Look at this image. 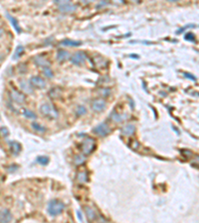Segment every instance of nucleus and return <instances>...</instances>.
I'll use <instances>...</instances> for the list:
<instances>
[{
  "mask_svg": "<svg viewBox=\"0 0 199 223\" xmlns=\"http://www.w3.org/2000/svg\"><path fill=\"white\" fill-rule=\"evenodd\" d=\"M65 209V204H64L61 200L58 199H53L51 200L48 204V213L51 216H57L63 212V210Z\"/></svg>",
  "mask_w": 199,
  "mask_h": 223,
  "instance_id": "obj_1",
  "label": "nucleus"
},
{
  "mask_svg": "<svg viewBox=\"0 0 199 223\" xmlns=\"http://www.w3.org/2000/svg\"><path fill=\"white\" fill-rule=\"evenodd\" d=\"M40 111L44 116L48 117L50 119H56L58 117V110L53 104L44 103L40 106Z\"/></svg>",
  "mask_w": 199,
  "mask_h": 223,
  "instance_id": "obj_2",
  "label": "nucleus"
},
{
  "mask_svg": "<svg viewBox=\"0 0 199 223\" xmlns=\"http://www.w3.org/2000/svg\"><path fill=\"white\" fill-rule=\"evenodd\" d=\"M96 149V140L92 137H87L82 143V151L85 156L92 154Z\"/></svg>",
  "mask_w": 199,
  "mask_h": 223,
  "instance_id": "obj_3",
  "label": "nucleus"
},
{
  "mask_svg": "<svg viewBox=\"0 0 199 223\" xmlns=\"http://www.w3.org/2000/svg\"><path fill=\"white\" fill-rule=\"evenodd\" d=\"M93 132L95 134H97L98 136L106 137L110 133V128L106 122H103V123H101V124H99L98 126H96L95 128H94Z\"/></svg>",
  "mask_w": 199,
  "mask_h": 223,
  "instance_id": "obj_4",
  "label": "nucleus"
},
{
  "mask_svg": "<svg viewBox=\"0 0 199 223\" xmlns=\"http://www.w3.org/2000/svg\"><path fill=\"white\" fill-rule=\"evenodd\" d=\"M86 60H87V56L85 53L82 51L74 53V55L71 57V62L75 66H81V64L85 63Z\"/></svg>",
  "mask_w": 199,
  "mask_h": 223,
  "instance_id": "obj_5",
  "label": "nucleus"
},
{
  "mask_svg": "<svg viewBox=\"0 0 199 223\" xmlns=\"http://www.w3.org/2000/svg\"><path fill=\"white\" fill-rule=\"evenodd\" d=\"M10 97L11 99L18 104H23L26 100V97L24 95V93H22L18 90H16L15 89H12L10 91Z\"/></svg>",
  "mask_w": 199,
  "mask_h": 223,
  "instance_id": "obj_6",
  "label": "nucleus"
},
{
  "mask_svg": "<svg viewBox=\"0 0 199 223\" xmlns=\"http://www.w3.org/2000/svg\"><path fill=\"white\" fill-rule=\"evenodd\" d=\"M105 108H106V101L104 99L97 98L92 101V109L96 112H101Z\"/></svg>",
  "mask_w": 199,
  "mask_h": 223,
  "instance_id": "obj_7",
  "label": "nucleus"
},
{
  "mask_svg": "<svg viewBox=\"0 0 199 223\" xmlns=\"http://www.w3.org/2000/svg\"><path fill=\"white\" fill-rule=\"evenodd\" d=\"M13 216L11 211L7 208L0 209V223H8L12 221Z\"/></svg>",
  "mask_w": 199,
  "mask_h": 223,
  "instance_id": "obj_8",
  "label": "nucleus"
},
{
  "mask_svg": "<svg viewBox=\"0 0 199 223\" xmlns=\"http://www.w3.org/2000/svg\"><path fill=\"white\" fill-rule=\"evenodd\" d=\"M30 84L33 87L38 89H42L46 87V81L40 77H32L30 79Z\"/></svg>",
  "mask_w": 199,
  "mask_h": 223,
  "instance_id": "obj_9",
  "label": "nucleus"
},
{
  "mask_svg": "<svg viewBox=\"0 0 199 223\" xmlns=\"http://www.w3.org/2000/svg\"><path fill=\"white\" fill-rule=\"evenodd\" d=\"M19 86H20L22 91H24L25 93H28V94H30V93L33 92V86L31 85L30 81H28L26 79H20Z\"/></svg>",
  "mask_w": 199,
  "mask_h": 223,
  "instance_id": "obj_10",
  "label": "nucleus"
},
{
  "mask_svg": "<svg viewBox=\"0 0 199 223\" xmlns=\"http://www.w3.org/2000/svg\"><path fill=\"white\" fill-rule=\"evenodd\" d=\"M77 9V6L76 5H73L71 3H68L65 5H62V6H59V11L62 13L65 14H69V13H73Z\"/></svg>",
  "mask_w": 199,
  "mask_h": 223,
  "instance_id": "obj_11",
  "label": "nucleus"
},
{
  "mask_svg": "<svg viewBox=\"0 0 199 223\" xmlns=\"http://www.w3.org/2000/svg\"><path fill=\"white\" fill-rule=\"evenodd\" d=\"M34 63L35 64H37L39 67H42V68H47L50 66V62L47 60L46 58L42 57V56H37L34 58Z\"/></svg>",
  "mask_w": 199,
  "mask_h": 223,
  "instance_id": "obj_12",
  "label": "nucleus"
},
{
  "mask_svg": "<svg viewBox=\"0 0 199 223\" xmlns=\"http://www.w3.org/2000/svg\"><path fill=\"white\" fill-rule=\"evenodd\" d=\"M134 132H136V127L132 124H127L121 129V133L125 136H132L134 134Z\"/></svg>",
  "mask_w": 199,
  "mask_h": 223,
  "instance_id": "obj_13",
  "label": "nucleus"
},
{
  "mask_svg": "<svg viewBox=\"0 0 199 223\" xmlns=\"http://www.w3.org/2000/svg\"><path fill=\"white\" fill-rule=\"evenodd\" d=\"M9 147H10V150H11V153L13 155H18L21 151V145L16 142V141H12V142H9Z\"/></svg>",
  "mask_w": 199,
  "mask_h": 223,
  "instance_id": "obj_14",
  "label": "nucleus"
},
{
  "mask_svg": "<svg viewBox=\"0 0 199 223\" xmlns=\"http://www.w3.org/2000/svg\"><path fill=\"white\" fill-rule=\"evenodd\" d=\"M70 58L71 57H70L69 52L64 51V50L59 51L58 52V54H57V60H58V62H60V63H64V62L68 61Z\"/></svg>",
  "mask_w": 199,
  "mask_h": 223,
  "instance_id": "obj_15",
  "label": "nucleus"
},
{
  "mask_svg": "<svg viewBox=\"0 0 199 223\" xmlns=\"http://www.w3.org/2000/svg\"><path fill=\"white\" fill-rule=\"evenodd\" d=\"M89 180V175H88V173L86 171H82L79 172L77 175V180L79 181L80 184H85Z\"/></svg>",
  "mask_w": 199,
  "mask_h": 223,
  "instance_id": "obj_16",
  "label": "nucleus"
},
{
  "mask_svg": "<svg viewBox=\"0 0 199 223\" xmlns=\"http://www.w3.org/2000/svg\"><path fill=\"white\" fill-rule=\"evenodd\" d=\"M85 212H86V215H87L88 220L91 221V220H95V219H96L97 215H96V213H95V211H94L91 207L86 206V207H85Z\"/></svg>",
  "mask_w": 199,
  "mask_h": 223,
  "instance_id": "obj_17",
  "label": "nucleus"
},
{
  "mask_svg": "<svg viewBox=\"0 0 199 223\" xmlns=\"http://www.w3.org/2000/svg\"><path fill=\"white\" fill-rule=\"evenodd\" d=\"M61 44L68 47H79L82 45V42H80V41H73V40H64Z\"/></svg>",
  "mask_w": 199,
  "mask_h": 223,
  "instance_id": "obj_18",
  "label": "nucleus"
},
{
  "mask_svg": "<svg viewBox=\"0 0 199 223\" xmlns=\"http://www.w3.org/2000/svg\"><path fill=\"white\" fill-rule=\"evenodd\" d=\"M7 18L10 20L11 23H12V25H13V27H14L15 30L18 32V33H20V32H21V28H20V26H19V24H18V21H17V20L14 18V17L10 16L9 14H7Z\"/></svg>",
  "mask_w": 199,
  "mask_h": 223,
  "instance_id": "obj_19",
  "label": "nucleus"
},
{
  "mask_svg": "<svg viewBox=\"0 0 199 223\" xmlns=\"http://www.w3.org/2000/svg\"><path fill=\"white\" fill-rule=\"evenodd\" d=\"M24 54V48H23L22 46H19V47H17L16 50H15V53H14V55H13V60H18V58Z\"/></svg>",
  "mask_w": 199,
  "mask_h": 223,
  "instance_id": "obj_20",
  "label": "nucleus"
},
{
  "mask_svg": "<svg viewBox=\"0 0 199 223\" xmlns=\"http://www.w3.org/2000/svg\"><path fill=\"white\" fill-rule=\"evenodd\" d=\"M23 114H24V116L26 117V118H28V119H36L37 118V115L35 114L33 111L29 110V109H24V110H23Z\"/></svg>",
  "mask_w": 199,
  "mask_h": 223,
  "instance_id": "obj_21",
  "label": "nucleus"
},
{
  "mask_svg": "<svg viewBox=\"0 0 199 223\" xmlns=\"http://www.w3.org/2000/svg\"><path fill=\"white\" fill-rule=\"evenodd\" d=\"M124 117H125V116L120 115V114H118L116 112H113L112 114H110V119H112L114 122H116V123L121 122L122 120H124Z\"/></svg>",
  "mask_w": 199,
  "mask_h": 223,
  "instance_id": "obj_22",
  "label": "nucleus"
},
{
  "mask_svg": "<svg viewBox=\"0 0 199 223\" xmlns=\"http://www.w3.org/2000/svg\"><path fill=\"white\" fill-rule=\"evenodd\" d=\"M37 163H39L40 165H42V166H46V165H48L49 164V158L47 157V156H39L37 158Z\"/></svg>",
  "mask_w": 199,
  "mask_h": 223,
  "instance_id": "obj_23",
  "label": "nucleus"
},
{
  "mask_svg": "<svg viewBox=\"0 0 199 223\" xmlns=\"http://www.w3.org/2000/svg\"><path fill=\"white\" fill-rule=\"evenodd\" d=\"M32 127L34 130H36L37 132H40V133H43V132H46V128L42 125H40L39 123L37 122H33L32 123Z\"/></svg>",
  "mask_w": 199,
  "mask_h": 223,
  "instance_id": "obj_24",
  "label": "nucleus"
},
{
  "mask_svg": "<svg viewBox=\"0 0 199 223\" xmlns=\"http://www.w3.org/2000/svg\"><path fill=\"white\" fill-rule=\"evenodd\" d=\"M43 74L45 75L46 78H48V79H52V78L54 77V73H53V70H52L51 68H49V67L43 68Z\"/></svg>",
  "mask_w": 199,
  "mask_h": 223,
  "instance_id": "obj_25",
  "label": "nucleus"
},
{
  "mask_svg": "<svg viewBox=\"0 0 199 223\" xmlns=\"http://www.w3.org/2000/svg\"><path fill=\"white\" fill-rule=\"evenodd\" d=\"M85 161H86L85 155H79V156L76 157V159H75V164H76V165H77V166H79V165H82V164H83Z\"/></svg>",
  "mask_w": 199,
  "mask_h": 223,
  "instance_id": "obj_26",
  "label": "nucleus"
},
{
  "mask_svg": "<svg viewBox=\"0 0 199 223\" xmlns=\"http://www.w3.org/2000/svg\"><path fill=\"white\" fill-rule=\"evenodd\" d=\"M60 89H57V87H55V89H53L51 91H50V96L51 97H53V98H56V97H59L60 95Z\"/></svg>",
  "mask_w": 199,
  "mask_h": 223,
  "instance_id": "obj_27",
  "label": "nucleus"
},
{
  "mask_svg": "<svg viewBox=\"0 0 199 223\" xmlns=\"http://www.w3.org/2000/svg\"><path fill=\"white\" fill-rule=\"evenodd\" d=\"M185 40H188V41H190V42H195L196 38H195V36H194V34L191 33V32H189V33H187V34L185 35Z\"/></svg>",
  "mask_w": 199,
  "mask_h": 223,
  "instance_id": "obj_28",
  "label": "nucleus"
},
{
  "mask_svg": "<svg viewBox=\"0 0 199 223\" xmlns=\"http://www.w3.org/2000/svg\"><path fill=\"white\" fill-rule=\"evenodd\" d=\"M71 1H72V0H54V3L57 4L58 6H62V5L71 3Z\"/></svg>",
  "mask_w": 199,
  "mask_h": 223,
  "instance_id": "obj_29",
  "label": "nucleus"
},
{
  "mask_svg": "<svg viewBox=\"0 0 199 223\" xmlns=\"http://www.w3.org/2000/svg\"><path fill=\"white\" fill-rule=\"evenodd\" d=\"M86 112H87V110H86V108L84 106H79L77 111H76V113H77L78 116L84 115V114H86Z\"/></svg>",
  "mask_w": 199,
  "mask_h": 223,
  "instance_id": "obj_30",
  "label": "nucleus"
},
{
  "mask_svg": "<svg viewBox=\"0 0 199 223\" xmlns=\"http://www.w3.org/2000/svg\"><path fill=\"white\" fill-rule=\"evenodd\" d=\"M196 25H193V24H190V25H187V26H184L183 28H181V29H178L176 34H181V33H183L184 30H186V29H188V28H195Z\"/></svg>",
  "mask_w": 199,
  "mask_h": 223,
  "instance_id": "obj_31",
  "label": "nucleus"
},
{
  "mask_svg": "<svg viewBox=\"0 0 199 223\" xmlns=\"http://www.w3.org/2000/svg\"><path fill=\"white\" fill-rule=\"evenodd\" d=\"M0 133H1V135L3 137H7L8 134H9V131H8V129L6 127H1L0 128Z\"/></svg>",
  "mask_w": 199,
  "mask_h": 223,
  "instance_id": "obj_32",
  "label": "nucleus"
},
{
  "mask_svg": "<svg viewBox=\"0 0 199 223\" xmlns=\"http://www.w3.org/2000/svg\"><path fill=\"white\" fill-rule=\"evenodd\" d=\"M18 68H19V73H26L27 68H26V66H25L24 63H20L19 66H18Z\"/></svg>",
  "mask_w": 199,
  "mask_h": 223,
  "instance_id": "obj_33",
  "label": "nucleus"
},
{
  "mask_svg": "<svg viewBox=\"0 0 199 223\" xmlns=\"http://www.w3.org/2000/svg\"><path fill=\"white\" fill-rule=\"evenodd\" d=\"M110 89H101L100 90V93H101V94L103 95V96H108L109 94H110Z\"/></svg>",
  "mask_w": 199,
  "mask_h": 223,
  "instance_id": "obj_34",
  "label": "nucleus"
},
{
  "mask_svg": "<svg viewBox=\"0 0 199 223\" xmlns=\"http://www.w3.org/2000/svg\"><path fill=\"white\" fill-rule=\"evenodd\" d=\"M183 75H184L185 78L193 80V81H195V80H196V78L194 77V75H192L191 73H183Z\"/></svg>",
  "mask_w": 199,
  "mask_h": 223,
  "instance_id": "obj_35",
  "label": "nucleus"
},
{
  "mask_svg": "<svg viewBox=\"0 0 199 223\" xmlns=\"http://www.w3.org/2000/svg\"><path fill=\"white\" fill-rule=\"evenodd\" d=\"M81 3L82 4H84V5H88V4H90L92 2H94V0H80Z\"/></svg>",
  "mask_w": 199,
  "mask_h": 223,
  "instance_id": "obj_36",
  "label": "nucleus"
},
{
  "mask_svg": "<svg viewBox=\"0 0 199 223\" xmlns=\"http://www.w3.org/2000/svg\"><path fill=\"white\" fill-rule=\"evenodd\" d=\"M107 3H108V2L106 1V0H103V1L101 2V4L99 3V4L97 5V8H98V9H99V8H102V7L104 6V5H106Z\"/></svg>",
  "mask_w": 199,
  "mask_h": 223,
  "instance_id": "obj_37",
  "label": "nucleus"
},
{
  "mask_svg": "<svg viewBox=\"0 0 199 223\" xmlns=\"http://www.w3.org/2000/svg\"><path fill=\"white\" fill-rule=\"evenodd\" d=\"M3 34H4V30H3L1 27H0V37H2Z\"/></svg>",
  "mask_w": 199,
  "mask_h": 223,
  "instance_id": "obj_38",
  "label": "nucleus"
},
{
  "mask_svg": "<svg viewBox=\"0 0 199 223\" xmlns=\"http://www.w3.org/2000/svg\"><path fill=\"white\" fill-rule=\"evenodd\" d=\"M77 213H78V217H79V219H80V220H82V214H81V212H80V211H78Z\"/></svg>",
  "mask_w": 199,
  "mask_h": 223,
  "instance_id": "obj_39",
  "label": "nucleus"
},
{
  "mask_svg": "<svg viewBox=\"0 0 199 223\" xmlns=\"http://www.w3.org/2000/svg\"><path fill=\"white\" fill-rule=\"evenodd\" d=\"M168 1H172V2H176V1H178V0H168Z\"/></svg>",
  "mask_w": 199,
  "mask_h": 223,
  "instance_id": "obj_40",
  "label": "nucleus"
},
{
  "mask_svg": "<svg viewBox=\"0 0 199 223\" xmlns=\"http://www.w3.org/2000/svg\"><path fill=\"white\" fill-rule=\"evenodd\" d=\"M2 58H3V57H2L1 55H0V60H2Z\"/></svg>",
  "mask_w": 199,
  "mask_h": 223,
  "instance_id": "obj_41",
  "label": "nucleus"
}]
</instances>
